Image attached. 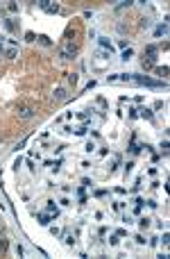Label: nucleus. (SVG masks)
Wrapping results in <instances>:
<instances>
[{
  "label": "nucleus",
  "mask_w": 170,
  "mask_h": 259,
  "mask_svg": "<svg viewBox=\"0 0 170 259\" xmlns=\"http://www.w3.org/2000/svg\"><path fill=\"white\" fill-rule=\"evenodd\" d=\"M129 82H136V84H145V86H166L163 82H156L152 77H145V75H129Z\"/></svg>",
  "instance_id": "1"
},
{
  "label": "nucleus",
  "mask_w": 170,
  "mask_h": 259,
  "mask_svg": "<svg viewBox=\"0 0 170 259\" xmlns=\"http://www.w3.org/2000/svg\"><path fill=\"white\" fill-rule=\"evenodd\" d=\"M39 7L43 11H48V14H57L59 11V5H52L50 0H39Z\"/></svg>",
  "instance_id": "2"
},
{
  "label": "nucleus",
  "mask_w": 170,
  "mask_h": 259,
  "mask_svg": "<svg viewBox=\"0 0 170 259\" xmlns=\"http://www.w3.org/2000/svg\"><path fill=\"white\" fill-rule=\"evenodd\" d=\"M16 114H18V118H32L34 116V109L30 105H21L18 109H16Z\"/></svg>",
  "instance_id": "3"
},
{
  "label": "nucleus",
  "mask_w": 170,
  "mask_h": 259,
  "mask_svg": "<svg viewBox=\"0 0 170 259\" xmlns=\"http://www.w3.org/2000/svg\"><path fill=\"white\" fill-rule=\"evenodd\" d=\"M73 55H75V45H66V48L61 50V57H64V59H73Z\"/></svg>",
  "instance_id": "4"
},
{
  "label": "nucleus",
  "mask_w": 170,
  "mask_h": 259,
  "mask_svg": "<svg viewBox=\"0 0 170 259\" xmlns=\"http://www.w3.org/2000/svg\"><path fill=\"white\" fill-rule=\"evenodd\" d=\"M45 211H48V214H52V216H59V209L55 207V202H52V200L45 205Z\"/></svg>",
  "instance_id": "5"
},
{
  "label": "nucleus",
  "mask_w": 170,
  "mask_h": 259,
  "mask_svg": "<svg viewBox=\"0 0 170 259\" xmlns=\"http://www.w3.org/2000/svg\"><path fill=\"white\" fill-rule=\"evenodd\" d=\"M37 221L41 223V225H48V223H50V216H48V214H37Z\"/></svg>",
  "instance_id": "6"
},
{
  "label": "nucleus",
  "mask_w": 170,
  "mask_h": 259,
  "mask_svg": "<svg viewBox=\"0 0 170 259\" xmlns=\"http://www.w3.org/2000/svg\"><path fill=\"white\" fill-rule=\"evenodd\" d=\"M132 55H134V50H132V48H125V50H122V57H120V59L127 61V59H132Z\"/></svg>",
  "instance_id": "7"
},
{
  "label": "nucleus",
  "mask_w": 170,
  "mask_h": 259,
  "mask_svg": "<svg viewBox=\"0 0 170 259\" xmlns=\"http://www.w3.org/2000/svg\"><path fill=\"white\" fill-rule=\"evenodd\" d=\"M66 98V89H57L55 91V100H64Z\"/></svg>",
  "instance_id": "8"
},
{
  "label": "nucleus",
  "mask_w": 170,
  "mask_h": 259,
  "mask_svg": "<svg viewBox=\"0 0 170 259\" xmlns=\"http://www.w3.org/2000/svg\"><path fill=\"white\" fill-rule=\"evenodd\" d=\"M166 32H168V25H166V23H163V25H159V27L154 30V34H156V37H161V34H166Z\"/></svg>",
  "instance_id": "9"
},
{
  "label": "nucleus",
  "mask_w": 170,
  "mask_h": 259,
  "mask_svg": "<svg viewBox=\"0 0 170 259\" xmlns=\"http://www.w3.org/2000/svg\"><path fill=\"white\" fill-rule=\"evenodd\" d=\"M5 27H7L9 32H14V30H16V23L11 21V18H7V21H5Z\"/></svg>",
  "instance_id": "10"
},
{
  "label": "nucleus",
  "mask_w": 170,
  "mask_h": 259,
  "mask_svg": "<svg viewBox=\"0 0 170 259\" xmlns=\"http://www.w3.org/2000/svg\"><path fill=\"white\" fill-rule=\"evenodd\" d=\"M138 225H141V227H150V218H148V216L138 218Z\"/></svg>",
  "instance_id": "11"
},
{
  "label": "nucleus",
  "mask_w": 170,
  "mask_h": 259,
  "mask_svg": "<svg viewBox=\"0 0 170 259\" xmlns=\"http://www.w3.org/2000/svg\"><path fill=\"white\" fill-rule=\"evenodd\" d=\"M141 116H143V118H148V120H152V118H154L150 109H141Z\"/></svg>",
  "instance_id": "12"
},
{
  "label": "nucleus",
  "mask_w": 170,
  "mask_h": 259,
  "mask_svg": "<svg viewBox=\"0 0 170 259\" xmlns=\"http://www.w3.org/2000/svg\"><path fill=\"white\" fill-rule=\"evenodd\" d=\"M7 248H9V241L7 239H0V252H5Z\"/></svg>",
  "instance_id": "13"
},
{
  "label": "nucleus",
  "mask_w": 170,
  "mask_h": 259,
  "mask_svg": "<svg viewBox=\"0 0 170 259\" xmlns=\"http://www.w3.org/2000/svg\"><path fill=\"white\" fill-rule=\"evenodd\" d=\"M77 195H79V202H86V195H84V186L77 189Z\"/></svg>",
  "instance_id": "14"
},
{
  "label": "nucleus",
  "mask_w": 170,
  "mask_h": 259,
  "mask_svg": "<svg viewBox=\"0 0 170 259\" xmlns=\"http://www.w3.org/2000/svg\"><path fill=\"white\" fill-rule=\"evenodd\" d=\"M64 241H66V245H73V243H75V237H73V234H66Z\"/></svg>",
  "instance_id": "15"
},
{
  "label": "nucleus",
  "mask_w": 170,
  "mask_h": 259,
  "mask_svg": "<svg viewBox=\"0 0 170 259\" xmlns=\"http://www.w3.org/2000/svg\"><path fill=\"white\" fill-rule=\"evenodd\" d=\"M100 45H102V48H107L109 53H111V50H114V48H111V43L107 41V39H100Z\"/></svg>",
  "instance_id": "16"
},
{
  "label": "nucleus",
  "mask_w": 170,
  "mask_h": 259,
  "mask_svg": "<svg viewBox=\"0 0 170 259\" xmlns=\"http://www.w3.org/2000/svg\"><path fill=\"white\" fill-rule=\"evenodd\" d=\"M39 41H41V43H43V45H52V41H50V39H48V37H39Z\"/></svg>",
  "instance_id": "17"
},
{
  "label": "nucleus",
  "mask_w": 170,
  "mask_h": 259,
  "mask_svg": "<svg viewBox=\"0 0 170 259\" xmlns=\"http://www.w3.org/2000/svg\"><path fill=\"white\" fill-rule=\"evenodd\" d=\"M132 168H134V162H127V164H125V175H127V173H132Z\"/></svg>",
  "instance_id": "18"
},
{
  "label": "nucleus",
  "mask_w": 170,
  "mask_h": 259,
  "mask_svg": "<svg viewBox=\"0 0 170 259\" xmlns=\"http://www.w3.org/2000/svg\"><path fill=\"white\" fill-rule=\"evenodd\" d=\"M16 255L23 257V255H25V248H23V245H16Z\"/></svg>",
  "instance_id": "19"
},
{
  "label": "nucleus",
  "mask_w": 170,
  "mask_h": 259,
  "mask_svg": "<svg viewBox=\"0 0 170 259\" xmlns=\"http://www.w3.org/2000/svg\"><path fill=\"white\" fill-rule=\"evenodd\" d=\"M109 243H111V245H118V234H114V237L109 239Z\"/></svg>",
  "instance_id": "20"
},
{
  "label": "nucleus",
  "mask_w": 170,
  "mask_h": 259,
  "mask_svg": "<svg viewBox=\"0 0 170 259\" xmlns=\"http://www.w3.org/2000/svg\"><path fill=\"white\" fill-rule=\"evenodd\" d=\"M25 39H27V41H34V39H37V34H34V32H27Z\"/></svg>",
  "instance_id": "21"
},
{
  "label": "nucleus",
  "mask_w": 170,
  "mask_h": 259,
  "mask_svg": "<svg viewBox=\"0 0 170 259\" xmlns=\"http://www.w3.org/2000/svg\"><path fill=\"white\" fill-rule=\"evenodd\" d=\"M84 150H86V152H93V150H95V146H93V143L89 141V143H86V148H84Z\"/></svg>",
  "instance_id": "22"
},
{
  "label": "nucleus",
  "mask_w": 170,
  "mask_h": 259,
  "mask_svg": "<svg viewBox=\"0 0 170 259\" xmlns=\"http://www.w3.org/2000/svg\"><path fill=\"white\" fill-rule=\"evenodd\" d=\"M5 55H7V57H9V59H14V57H16V50H14V48H11V50H7V53H5Z\"/></svg>",
  "instance_id": "23"
},
{
  "label": "nucleus",
  "mask_w": 170,
  "mask_h": 259,
  "mask_svg": "<svg viewBox=\"0 0 170 259\" xmlns=\"http://www.w3.org/2000/svg\"><path fill=\"white\" fill-rule=\"evenodd\" d=\"M75 134H77V136H82V134H86V128H77V130H75Z\"/></svg>",
  "instance_id": "24"
},
{
  "label": "nucleus",
  "mask_w": 170,
  "mask_h": 259,
  "mask_svg": "<svg viewBox=\"0 0 170 259\" xmlns=\"http://www.w3.org/2000/svg\"><path fill=\"white\" fill-rule=\"evenodd\" d=\"M91 184H93V182L89 180V177H84V180H82V186H91Z\"/></svg>",
  "instance_id": "25"
},
{
  "label": "nucleus",
  "mask_w": 170,
  "mask_h": 259,
  "mask_svg": "<svg viewBox=\"0 0 170 259\" xmlns=\"http://www.w3.org/2000/svg\"><path fill=\"white\" fill-rule=\"evenodd\" d=\"M161 150H163V155H168V141H163V143H161Z\"/></svg>",
  "instance_id": "26"
},
{
  "label": "nucleus",
  "mask_w": 170,
  "mask_h": 259,
  "mask_svg": "<svg viewBox=\"0 0 170 259\" xmlns=\"http://www.w3.org/2000/svg\"><path fill=\"white\" fill-rule=\"evenodd\" d=\"M7 9H9V11H18V5H16V2H11Z\"/></svg>",
  "instance_id": "27"
},
{
  "label": "nucleus",
  "mask_w": 170,
  "mask_h": 259,
  "mask_svg": "<svg viewBox=\"0 0 170 259\" xmlns=\"http://www.w3.org/2000/svg\"><path fill=\"white\" fill-rule=\"evenodd\" d=\"M5 53V48H2V43H0V55H2Z\"/></svg>",
  "instance_id": "28"
}]
</instances>
